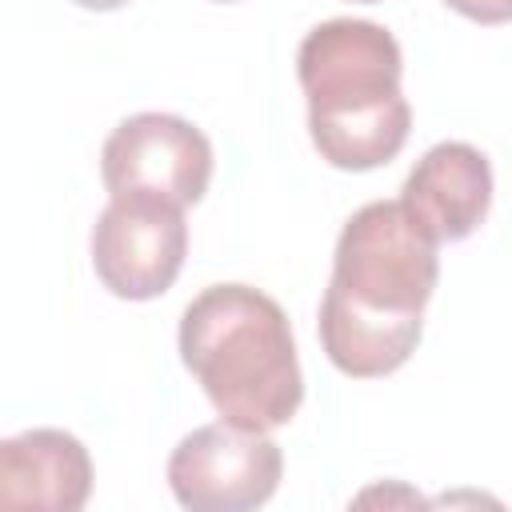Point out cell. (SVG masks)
<instances>
[{
	"instance_id": "cell-1",
	"label": "cell",
	"mask_w": 512,
	"mask_h": 512,
	"mask_svg": "<svg viewBox=\"0 0 512 512\" xmlns=\"http://www.w3.org/2000/svg\"><path fill=\"white\" fill-rule=\"evenodd\" d=\"M440 280V240L404 208L372 200L356 208L332 252L320 300V348L336 372L380 380L408 364L424 336V308Z\"/></svg>"
},
{
	"instance_id": "cell-2",
	"label": "cell",
	"mask_w": 512,
	"mask_h": 512,
	"mask_svg": "<svg viewBox=\"0 0 512 512\" xmlns=\"http://www.w3.org/2000/svg\"><path fill=\"white\" fill-rule=\"evenodd\" d=\"M404 56L384 24L336 16L296 48V80L308 96V136L324 164L372 172L400 156L412 108L400 88Z\"/></svg>"
},
{
	"instance_id": "cell-3",
	"label": "cell",
	"mask_w": 512,
	"mask_h": 512,
	"mask_svg": "<svg viewBox=\"0 0 512 512\" xmlns=\"http://www.w3.org/2000/svg\"><path fill=\"white\" fill-rule=\"evenodd\" d=\"M180 360L212 408L244 428H284L304 400L288 312L252 284H212L180 316Z\"/></svg>"
},
{
	"instance_id": "cell-4",
	"label": "cell",
	"mask_w": 512,
	"mask_h": 512,
	"mask_svg": "<svg viewBox=\"0 0 512 512\" xmlns=\"http://www.w3.org/2000/svg\"><path fill=\"white\" fill-rule=\"evenodd\" d=\"M280 444L264 428L216 420L192 428L168 456V488L188 512H248L276 496Z\"/></svg>"
},
{
	"instance_id": "cell-5",
	"label": "cell",
	"mask_w": 512,
	"mask_h": 512,
	"mask_svg": "<svg viewBox=\"0 0 512 512\" xmlns=\"http://www.w3.org/2000/svg\"><path fill=\"white\" fill-rule=\"evenodd\" d=\"M100 180L112 196H156L188 208L212 184V144L184 116L136 112L108 132Z\"/></svg>"
},
{
	"instance_id": "cell-6",
	"label": "cell",
	"mask_w": 512,
	"mask_h": 512,
	"mask_svg": "<svg viewBox=\"0 0 512 512\" xmlns=\"http://www.w3.org/2000/svg\"><path fill=\"white\" fill-rule=\"evenodd\" d=\"M188 256L184 204L156 196H112L92 224L96 280L120 300L164 296Z\"/></svg>"
},
{
	"instance_id": "cell-7",
	"label": "cell",
	"mask_w": 512,
	"mask_h": 512,
	"mask_svg": "<svg viewBox=\"0 0 512 512\" xmlns=\"http://www.w3.org/2000/svg\"><path fill=\"white\" fill-rule=\"evenodd\" d=\"M400 200L440 244L468 240L492 208V164L468 140H440L412 164Z\"/></svg>"
},
{
	"instance_id": "cell-8",
	"label": "cell",
	"mask_w": 512,
	"mask_h": 512,
	"mask_svg": "<svg viewBox=\"0 0 512 512\" xmlns=\"http://www.w3.org/2000/svg\"><path fill=\"white\" fill-rule=\"evenodd\" d=\"M92 496V456L64 428H28L0 444V508L80 512Z\"/></svg>"
},
{
	"instance_id": "cell-9",
	"label": "cell",
	"mask_w": 512,
	"mask_h": 512,
	"mask_svg": "<svg viewBox=\"0 0 512 512\" xmlns=\"http://www.w3.org/2000/svg\"><path fill=\"white\" fill-rule=\"evenodd\" d=\"M444 4L476 24H512V0H444Z\"/></svg>"
},
{
	"instance_id": "cell-10",
	"label": "cell",
	"mask_w": 512,
	"mask_h": 512,
	"mask_svg": "<svg viewBox=\"0 0 512 512\" xmlns=\"http://www.w3.org/2000/svg\"><path fill=\"white\" fill-rule=\"evenodd\" d=\"M72 4H80V8H88V12H116V8H124V4H132V0H72Z\"/></svg>"
},
{
	"instance_id": "cell-11",
	"label": "cell",
	"mask_w": 512,
	"mask_h": 512,
	"mask_svg": "<svg viewBox=\"0 0 512 512\" xmlns=\"http://www.w3.org/2000/svg\"><path fill=\"white\" fill-rule=\"evenodd\" d=\"M352 4H380V0H352Z\"/></svg>"
},
{
	"instance_id": "cell-12",
	"label": "cell",
	"mask_w": 512,
	"mask_h": 512,
	"mask_svg": "<svg viewBox=\"0 0 512 512\" xmlns=\"http://www.w3.org/2000/svg\"><path fill=\"white\" fill-rule=\"evenodd\" d=\"M216 4H232V0H216Z\"/></svg>"
}]
</instances>
